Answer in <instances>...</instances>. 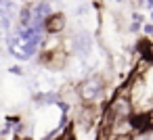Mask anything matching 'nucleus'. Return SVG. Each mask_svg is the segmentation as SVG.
Segmentation results:
<instances>
[{
  "label": "nucleus",
  "instance_id": "nucleus-1",
  "mask_svg": "<svg viewBox=\"0 0 153 140\" xmlns=\"http://www.w3.org/2000/svg\"><path fill=\"white\" fill-rule=\"evenodd\" d=\"M44 34L40 29H23L19 25H15L9 34H7V46H9V55L15 57L17 61H30L32 57H36L42 46H44Z\"/></svg>",
  "mask_w": 153,
  "mask_h": 140
},
{
  "label": "nucleus",
  "instance_id": "nucleus-2",
  "mask_svg": "<svg viewBox=\"0 0 153 140\" xmlns=\"http://www.w3.org/2000/svg\"><path fill=\"white\" fill-rule=\"evenodd\" d=\"M107 90V82H105V77L101 75V73H92V75H88V77H84L82 82H80V86H78V96L84 100V102H88V105H94L101 96H103V92Z\"/></svg>",
  "mask_w": 153,
  "mask_h": 140
},
{
  "label": "nucleus",
  "instance_id": "nucleus-3",
  "mask_svg": "<svg viewBox=\"0 0 153 140\" xmlns=\"http://www.w3.org/2000/svg\"><path fill=\"white\" fill-rule=\"evenodd\" d=\"M69 46L74 50V55H78L80 61H86L92 52H94V38L88 29H78L71 40H69Z\"/></svg>",
  "mask_w": 153,
  "mask_h": 140
},
{
  "label": "nucleus",
  "instance_id": "nucleus-4",
  "mask_svg": "<svg viewBox=\"0 0 153 140\" xmlns=\"http://www.w3.org/2000/svg\"><path fill=\"white\" fill-rule=\"evenodd\" d=\"M15 0H0V38H4L13 29V19L17 15Z\"/></svg>",
  "mask_w": 153,
  "mask_h": 140
},
{
  "label": "nucleus",
  "instance_id": "nucleus-5",
  "mask_svg": "<svg viewBox=\"0 0 153 140\" xmlns=\"http://www.w3.org/2000/svg\"><path fill=\"white\" fill-rule=\"evenodd\" d=\"M65 25H67L65 15H63V13H53V15L46 19V23H44V32L57 36V34H61V32L65 29Z\"/></svg>",
  "mask_w": 153,
  "mask_h": 140
},
{
  "label": "nucleus",
  "instance_id": "nucleus-6",
  "mask_svg": "<svg viewBox=\"0 0 153 140\" xmlns=\"http://www.w3.org/2000/svg\"><path fill=\"white\" fill-rule=\"evenodd\" d=\"M130 21H134V23H143V15H140L138 11H132V15H130Z\"/></svg>",
  "mask_w": 153,
  "mask_h": 140
},
{
  "label": "nucleus",
  "instance_id": "nucleus-7",
  "mask_svg": "<svg viewBox=\"0 0 153 140\" xmlns=\"http://www.w3.org/2000/svg\"><path fill=\"white\" fill-rule=\"evenodd\" d=\"M143 34L145 36H153V23H143Z\"/></svg>",
  "mask_w": 153,
  "mask_h": 140
},
{
  "label": "nucleus",
  "instance_id": "nucleus-8",
  "mask_svg": "<svg viewBox=\"0 0 153 140\" xmlns=\"http://www.w3.org/2000/svg\"><path fill=\"white\" fill-rule=\"evenodd\" d=\"M128 29H130V32H138V29H143V23H134V21H130Z\"/></svg>",
  "mask_w": 153,
  "mask_h": 140
},
{
  "label": "nucleus",
  "instance_id": "nucleus-9",
  "mask_svg": "<svg viewBox=\"0 0 153 140\" xmlns=\"http://www.w3.org/2000/svg\"><path fill=\"white\" fill-rule=\"evenodd\" d=\"M9 71H11V73H13V75H23V69H21V67H19V65H13V67H11V69H9Z\"/></svg>",
  "mask_w": 153,
  "mask_h": 140
},
{
  "label": "nucleus",
  "instance_id": "nucleus-10",
  "mask_svg": "<svg viewBox=\"0 0 153 140\" xmlns=\"http://www.w3.org/2000/svg\"><path fill=\"white\" fill-rule=\"evenodd\" d=\"M143 9H147L149 13L153 11V0H145V4H143Z\"/></svg>",
  "mask_w": 153,
  "mask_h": 140
},
{
  "label": "nucleus",
  "instance_id": "nucleus-11",
  "mask_svg": "<svg viewBox=\"0 0 153 140\" xmlns=\"http://www.w3.org/2000/svg\"><path fill=\"white\" fill-rule=\"evenodd\" d=\"M149 19H151V21H153V11H151V13H149Z\"/></svg>",
  "mask_w": 153,
  "mask_h": 140
},
{
  "label": "nucleus",
  "instance_id": "nucleus-12",
  "mask_svg": "<svg viewBox=\"0 0 153 140\" xmlns=\"http://www.w3.org/2000/svg\"><path fill=\"white\" fill-rule=\"evenodd\" d=\"M117 2H124V0H117Z\"/></svg>",
  "mask_w": 153,
  "mask_h": 140
}]
</instances>
